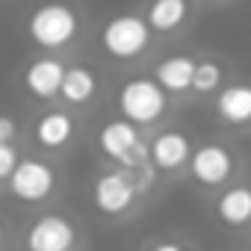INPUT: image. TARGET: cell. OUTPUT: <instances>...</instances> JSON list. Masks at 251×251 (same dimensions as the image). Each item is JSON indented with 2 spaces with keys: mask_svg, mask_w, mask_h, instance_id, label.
<instances>
[{
  "mask_svg": "<svg viewBox=\"0 0 251 251\" xmlns=\"http://www.w3.org/2000/svg\"><path fill=\"white\" fill-rule=\"evenodd\" d=\"M169 106L166 89L151 77H130L118 89V109L130 124H154Z\"/></svg>",
  "mask_w": 251,
  "mask_h": 251,
  "instance_id": "7a4b0ae2",
  "label": "cell"
},
{
  "mask_svg": "<svg viewBox=\"0 0 251 251\" xmlns=\"http://www.w3.org/2000/svg\"><path fill=\"white\" fill-rule=\"evenodd\" d=\"M100 45L115 59H136L151 45L148 18L133 15V12H124V15L109 18L103 24V30H100Z\"/></svg>",
  "mask_w": 251,
  "mask_h": 251,
  "instance_id": "277c9868",
  "label": "cell"
},
{
  "mask_svg": "<svg viewBox=\"0 0 251 251\" xmlns=\"http://www.w3.org/2000/svg\"><path fill=\"white\" fill-rule=\"evenodd\" d=\"M77 30H80V18L71 6H56V3L39 6L27 18L30 39L45 50H62L77 39Z\"/></svg>",
  "mask_w": 251,
  "mask_h": 251,
  "instance_id": "3957f363",
  "label": "cell"
},
{
  "mask_svg": "<svg viewBox=\"0 0 251 251\" xmlns=\"http://www.w3.org/2000/svg\"><path fill=\"white\" fill-rule=\"evenodd\" d=\"M148 251H186L180 242H175V239H163V242H154Z\"/></svg>",
  "mask_w": 251,
  "mask_h": 251,
  "instance_id": "ffe728a7",
  "label": "cell"
},
{
  "mask_svg": "<svg viewBox=\"0 0 251 251\" xmlns=\"http://www.w3.org/2000/svg\"><path fill=\"white\" fill-rule=\"evenodd\" d=\"M77 245V227L62 213H45L33 219V225L24 233L27 251H74Z\"/></svg>",
  "mask_w": 251,
  "mask_h": 251,
  "instance_id": "8992f818",
  "label": "cell"
},
{
  "mask_svg": "<svg viewBox=\"0 0 251 251\" xmlns=\"http://www.w3.org/2000/svg\"><path fill=\"white\" fill-rule=\"evenodd\" d=\"M186 12H189V6L180 3V0H160V3H154L148 9V27L157 33H169L183 24Z\"/></svg>",
  "mask_w": 251,
  "mask_h": 251,
  "instance_id": "2e32d148",
  "label": "cell"
},
{
  "mask_svg": "<svg viewBox=\"0 0 251 251\" xmlns=\"http://www.w3.org/2000/svg\"><path fill=\"white\" fill-rule=\"evenodd\" d=\"M18 136V121L12 115H0V145H12Z\"/></svg>",
  "mask_w": 251,
  "mask_h": 251,
  "instance_id": "d6986e66",
  "label": "cell"
},
{
  "mask_svg": "<svg viewBox=\"0 0 251 251\" xmlns=\"http://www.w3.org/2000/svg\"><path fill=\"white\" fill-rule=\"evenodd\" d=\"M59 186V172L48 160L21 157L15 175L9 177V192L21 204H45Z\"/></svg>",
  "mask_w": 251,
  "mask_h": 251,
  "instance_id": "5b68a950",
  "label": "cell"
},
{
  "mask_svg": "<svg viewBox=\"0 0 251 251\" xmlns=\"http://www.w3.org/2000/svg\"><path fill=\"white\" fill-rule=\"evenodd\" d=\"M195 68L198 62L186 53H175V56H166L163 62H157L154 68V80L166 89V92H186L192 89V80H195Z\"/></svg>",
  "mask_w": 251,
  "mask_h": 251,
  "instance_id": "7c38bea8",
  "label": "cell"
},
{
  "mask_svg": "<svg viewBox=\"0 0 251 251\" xmlns=\"http://www.w3.org/2000/svg\"><path fill=\"white\" fill-rule=\"evenodd\" d=\"M95 95H98V77H95V71L86 68V65H68L59 98L65 103H71V106H86Z\"/></svg>",
  "mask_w": 251,
  "mask_h": 251,
  "instance_id": "4fadbf2b",
  "label": "cell"
},
{
  "mask_svg": "<svg viewBox=\"0 0 251 251\" xmlns=\"http://www.w3.org/2000/svg\"><path fill=\"white\" fill-rule=\"evenodd\" d=\"M98 148L103 157H109L112 163H118L121 169H139L151 163V145L142 139L139 127L130 121H106L98 130Z\"/></svg>",
  "mask_w": 251,
  "mask_h": 251,
  "instance_id": "6da1fadb",
  "label": "cell"
},
{
  "mask_svg": "<svg viewBox=\"0 0 251 251\" xmlns=\"http://www.w3.org/2000/svg\"><path fill=\"white\" fill-rule=\"evenodd\" d=\"M6 239H9V233H6V225H3V222H0V251H3V248H6Z\"/></svg>",
  "mask_w": 251,
  "mask_h": 251,
  "instance_id": "44dd1931",
  "label": "cell"
},
{
  "mask_svg": "<svg viewBox=\"0 0 251 251\" xmlns=\"http://www.w3.org/2000/svg\"><path fill=\"white\" fill-rule=\"evenodd\" d=\"M222 86V65L213 62V59H201L198 68H195V80H192V89L207 95V92H216Z\"/></svg>",
  "mask_w": 251,
  "mask_h": 251,
  "instance_id": "e0dca14e",
  "label": "cell"
},
{
  "mask_svg": "<svg viewBox=\"0 0 251 251\" xmlns=\"http://www.w3.org/2000/svg\"><path fill=\"white\" fill-rule=\"evenodd\" d=\"M248 175H251V163H248Z\"/></svg>",
  "mask_w": 251,
  "mask_h": 251,
  "instance_id": "7402d4cb",
  "label": "cell"
},
{
  "mask_svg": "<svg viewBox=\"0 0 251 251\" xmlns=\"http://www.w3.org/2000/svg\"><path fill=\"white\" fill-rule=\"evenodd\" d=\"M189 172L201 186H219L230 177L233 157L225 145H201L189 160Z\"/></svg>",
  "mask_w": 251,
  "mask_h": 251,
  "instance_id": "9c48e42d",
  "label": "cell"
},
{
  "mask_svg": "<svg viewBox=\"0 0 251 251\" xmlns=\"http://www.w3.org/2000/svg\"><path fill=\"white\" fill-rule=\"evenodd\" d=\"M216 216L230 227H245L251 222V189L236 186L222 192V198L216 201Z\"/></svg>",
  "mask_w": 251,
  "mask_h": 251,
  "instance_id": "9a60e30c",
  "label": "cell"
},
{
  "mask_svg": "<svg viewBox=\"0 0 251 251\" xmlns=\"http://www.w3.org/2000/svg\"><path fill=\"white\" fill-rule=\"evenodd\" d=\"M139 192L133 186V180L127 177L124 169H109V172H100L92 183V201L100 213L106 216H121L127 213L133 204H136Z\"/></svg>",
  "mask_w": 251,
  "mask_h": 251,
  "instance_id": "52a82bcc",
  "label": "cell"
},
{
  "mask_svg": "<svg viewBox=\"0 0 251 251\" xmlns=\"http://www.w3.org/2000/svg\"><path fill=\"white\" fill-rule=\"evenodd\" d=\"M192 160L189 136L180 130H163L151 139V166L160 172H175Z\"/></svg>",
  "mask_w": 251,
  "mask_h": 251,
  "instance_id": "8fae6325",
  "label": "cell"
},
{
  "mask_svg": "<svg viewBox=\"0 0 251 251\" xmlns=\"http://www.w3.org/2000/svg\"><path fill=\"white\" fill-rule=\"evenodd\" d=\"M21 163V154L15 145H0V180H9Z\"/></svg>",
  "mask_w": 251,
  "mask_h": 251,
  "instance_id": "ac0fdd59",
  "label": "cell"
},
{
  "mask_svg": "<svg viewBox=\"0 0 251 251\" xmlns=\"http://www.w3.org/2000/svg\"><path fill=\"white\" fill-rule=\"evenodd\" d=\"M77 133V121L68 109H48L36 118V127H33V136L42 148L48 151H56V148H65Z\"/></svg>",
  "mask_w": 251,
  "mask_h": 251,
  "instance_id": "30bf717a",
  "label": "cell"
},
{
  "mask_svg": "<svg viewBox=\"0 0 251 251\" xmlns=\"http://www.w3.org/2000/svg\"><path fill=\"white\" fill-rule=\"evenodd\" d=\"M65 71L68 65L59 59V56H36L27 68H24V89L36 98V100H50L62 92V83H65Z\"/></svg>",
  "mask_w": 251,
  "mask_h": 251,
  "instance_id": "ba28073f",
  "label": "cell"
},
{
  "mask_svg": "<svg viewBox=\"0 0 251 251\" xmlns=\"http://www.w3.org/2000/svg\"><path fill=\"white\" fill-rule=\"evenodd\" d=\"M216 109L225 121L230 124H245L251 121V86L248 83H233L225 86L216 98Z\"/></svg>",
  "mask_w": 251,
  "mask_h": 251,
  "instance_id": "5bb4252c",
  "label": "cell"
}]
</instances>
